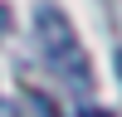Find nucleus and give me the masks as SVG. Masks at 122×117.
I'll list each match as a JSON object with an SVG mask.
<instances>
[{
	"label": "nucleus",
	"mask_w": 122,
	"mask_h": 117,
	"mask_svg": "<svg viewBox=\"0 0 122 117\" xmlns=\"http://www.w3.org/2000/svg\"><path fill=\"white\" fill-rule=\"evenodd\" d=\"M34 29H39V44H44L49 68H59L73 88H88V83H93V68H88V58H83V44H78L73 24H68V15L59 5L44 0V5L34 10Z\"/></svg>",
	"instance_id": "1"
},
{
	"label": "nucleus",
	"mask_w": 122,
	"mask_h": 117,
	"mask_svg": "<svg viewBox=\"0 0 122 117\" xmlns=\"http://www.w3.org/2000/svg\"><path fill=\"white\" fill-rule=\"evenodd\" d=\"M117 73H122V49H117Z\"/></svg>",
	"instance_id": "3"
},
{
	"label": "nucleus",
	"mask_w": 122,
	"mask_h": 117,
	"mask_svg": "<svg viewBox=\"0 0 122 117\" xmlns=\"http://www.w3.org/2000/svg\"><path fill=\"white\" fill-rule=\"evenodd\" d=\"M78 117H112V112H103V107H83Z\"/></svg>",
	"instance_id": "2"
}]
</instances>
